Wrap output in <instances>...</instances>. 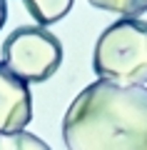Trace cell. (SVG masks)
<instances>
[{"label":"cell","instance_id":"cell-1","mask_svg":"<svg viewBox=\"0 0 147 150\" xmlns=\"http://www.w3.org/2000/svg\"><path fill=\"white\" fill-rule=\"evenodd\" d=\"M68 150H147V88L95 80L63 118Z\"/></svg>","mask_w":147,"mask_h":150},{"label":"cell","instance_id":"cell-2","mask_svg":"<svg viewBox=\"0 0 147 150\" xmlns=\"http://www.w3.org/2000/svg\"><path fill=\"white\" fill-rule=\"evenodd\" d=\"M92 70L115 85L147 83V23L120 18L100 33L92 53Z\"/></svg>","mask_w":147,"mask_h":150},{"label":"cell","instance_id":"cell-3","mask_svg":"<svg viewBox=\"0 0 147 150\" xmlns=\"http://www.w3.org/2000/svg\"><path fill=\"white\" fill-rule=\"evenodd\" d=\"M0 63L25 83H45L63 65V43L47 28L23 25L3 43Z\"/></svg>","mask_w":147,"mask_h":150},{"label":"cell","instance_id":"cell-4","mask_svg":"<svg viewBox=\"0 0 147 150\" xmlns=\"http://www.w3.org/2000/svg\"><path fill=\"white\" fill-rule=\"evenodd\" d=\"M32 120L30 85L0 63V133L25 130Z\"/></svg>","mask_w":147,"mask_h":150},{"label":"cell","instance_id":"cell-5","mask_svg":"<svg viewBox=\"0 0 147 150\" xmlns=\"http://www.w3.org/2000/svg\"><path fill=\"white\" fill-rule=\"evenodd\" d=\"M72 3L75 0H23L25 10L32 15V20L40 28L63 20V18L72 10Z\"/></svg>","mask_w":147,"mask_h":150},{"label":"cell","instance_id":"cell-6","mask_svg":"<svg viewBox=\"0 0 147 150\" xmlns=\"http://www.w3.org/2000/svg\"><path fill=\"white\" fill-rule=\"evenodd\" d=\"M0 150H53L37 135L18 130V133H0Z\"/></svg>","mask_w":147,"mask_h":150},{"label":"cell","instance_id":"cell-7","mask_svg":"<svg viewBox=\"0 0 147 150\" xmlns=\"http://www.w3.org/2000/svg\"><path fill=\"white\" fill-rule=\"evenodd\" d=\"M97 10L115 13L120 18H137L147 10V0H87Z\"/></svg>","mask_w":147,"mask_h":150},{"label":"cell","instance_id":"cell-8","mask_svg":"<svg viewBox=\"0 0 147 150\" xmlns=\"http://www.w3.org/2000/svg\"><path fill=\"white\" fill-rule=\"evenodd\" d=\"M5 18H8V5H5V0H0V30L5 25Z\"/></svg>","mask_w":147,"mask_h":150}]
</instances>
